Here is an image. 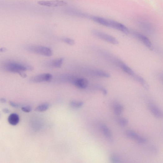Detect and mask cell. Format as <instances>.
Here are the masks:
<instances>
[{
  "mask_svg": "<svg viewBox=\"0 0 163 163\" xmlns=\"http://www.w3.org/2000/svg\"><path fill=\"white\" fill-rule=\"evenodd\" d=\"M1 68L7 72L18 73L23 77L26 75L23 72L27 70H32L33 68L29 65H27L15 61H6L1 65Z\"/></svg>",
  "mask_w": 163,
  "mask_h": 163,
  "instance_id": "cell-1",
  "label": "cell"
},
{
  "mask_svg": "<svg viewBox=\"0 0 163 163\" xmlns=\"http://www.w3.org/2000/svg\"><path fill=\"white\" fill-rule=\"evenodd\" d=\"M26 49L29 52L46 57L52 55L53 52L49 48L39 45H28L26 46Z\"/></svg>",
  "mask_w": 163,
  "mask_h": 163,
  "instance_id": "cell-2",
  "label": "cell"
},
{
  "mask_svg": "<svg viewBox=\"0 0 163 163\" xmlns=\"http://www.w3.org/2000/svg\"><path fill=\"white\" fill-rule=\"evenodd\" d=\"M92 33L95 36L106 42L114 45H118L119 44L118 40L110 35L96 30H92Z\"/></svg>",
  "mask_w": 163,
  "mask_h": 163,
  "instance_id": "cell-3",
  "label": "cell"
},
{
  "mask_svg": "<svg viewBox=\"0 0 163 163\" xmlns=\"http://www.w3.org/2000/svg\"><path fill=\"white\" fill-rule=\"evenodd\" d=\"M52 76L49 73L40 74L31 78L30 81L34 83H40L44 82H48L52 80Z\"/></svg>",
  "mask_w": 163,
  "mask_h": 163,
  "instance_id": "cell-4",
  "label": "cell"
},
{
  "mask_svg": "<svg viewBox=\"0 0 163 163\" xmlns=\"http://www.w3.org/2000/svg\"><path fill=\"white\" fill-rule=\"evenodd\" d=\"M108 27L120 31L126 34H128L129 32L128 29L125 26L113 20H108Z\"/></svg>",
  "mask_w": 163,
  "mask_h": 163,
  "instance_id": "cell-5",
  "label": "cell"
},
{
  "mask_svg": "<svg viewBox=\"0 0 163 163\" xmlns=\"http://www.w3.org/2000/svg\"><path fill=\"white\" fill-rule=\"evenodd\" d=\"M133 34L146 47L151 50L153 49V44L151 41L146 36L137 32H133Z\"/></svg>",
  "mask_w": 163,
  "mask_h": 163,
  "instance_id": "cell-6",
  "label": "cell"
},
{
  "mask_svg": "<svg viewBox=\"0 0 163 163\" xmlns=\"http://www.w3.org/2000/svg\"><path fill=\"white\" fill-rule=\"evenodd\" d=\"M40 5L50 7H57L63 6L67 4L66 2L63 1L55 0L51 1H40L38 2Z\"/></svg>",
  "mask_w": 163,
  "mask_h": 163,
  "instance_id": "cell-7",
  "label": "cell"
},
{
  "mask_svg": "<svg viewBox=\"0 0 163 163\" xmlns=\"http://www.w3.org/2000/svg\"><path fill=\"white\" fill-rule=\"evenodd\" d=\"M126 133L128 137L135 140L139 144H144L146 142V140L145 138L140 136L132 130H127Z\"/></svg>",
  "mask_w": 163,
  "mask_h": 163,
  "instance_id": "cell-8",
  "label": "cell"
},
{
  "mask_svg": "<svg viewBox=\"0 0 163 163\" xmlns=\"http://www.w3.org/2000/svg\"><path fill=\"white\" fill-rule=\"evenodd\" d=\"M115 63L122 71L128 75L133 77L135 75L134 72L131 68L123 62L116 59Z\"/></svg>",
  "mask_w": 163,
  "mask_h": 163,
  "instance_id": "cell-9",
  "label": "cell"
},
{
  "mask_svg": "<svg viewBox=\"0 0 163 163\" xmlns=\"http://www.w3.org/2000/svg\"><path fill=\"white\" fill-rule=\"evenodd\" d=\"M72 81L76 87L80 89L86 88L89 83L87 79L84 78H77L74 79Z\"/></svg>",
  "mask_w": 163,
  "mask_h": 163,
  "instance_id": "cell-10",
  "label": "cell"
},
{
  "mask_svg": "<svg viewBox=\"0 0 163 163\" xmlns=\"http://www.w3.org/2000/svg\"><path fill=\"white\" fill-rule=\"evenodd\" d=\"M100 128L107 140L110 142H113V135L109 128L106 125L103 124L101 125Z\"/></svg>",
  "mask_w": 163,
  "mask_h": 163,
  "instance_id": "cell-11",
  "label": "cell"
},
{
  "mask_svg": "<svg viewBox=\"0 0 163 163\" xmlns=\"http://www.w3.org/2000/svg\"><path fill=\"white\" fill-rule=\"evenodd\" d=\"M149 108L152 114L156 117L161 118L162 117V113L159 108L153 104L149 105Z\"/></svg>",
  "mask_w": 163,
  "mask_h": 163,
  "instance_id": "cell-12",
  "label": "cell"
},
{
  "mask_svg": "<svg viewBox=\"0 0 163 163\" xmlns=\"http://www.w3.org/2000/svg\"><path fill=\"white\" fill-rule=\"evenodd\" d=\"M8 121L11 125L15 126L17 125L20 121L19 115L16 113L11 114L8 117Z\"/></svg>",
  "mask_w": 163,
  "mask_h": 163,
  "instance_id": "cell-13",
  "label": "cell"
},
{
  "mask_svg": "<svg viewBox=\"0 0 163 163\" xmlns=\"http://www.w3.org/2000/svg\"><path fill=\"white\" fill-rule=\"evenodd\" d=\"M91 73L94 76L103 78H109L110 75L107 72L99 70H94L91 72Z\"/></svg>",
  "mask_w": 163,
  "mask_h": 163,
  "instance_id": "cell-14",
  "label": "cell"
},
{
  "mask_svg": "<svg viewBox=\"0 0 163 163\" xmlns=\"http://www.w3.org/2000/svg\"><path fill=\"white\" fill-rule=\"evenodd\" d=\"M113 108L114 113L117 115H120L124 110L123 106L118 103H115L114 104Z\"/></svg>",
  "mask_w": 163,
  "mask_h": 163,
  "instance_id": "cell-15",
  "label": "cell"
},
{
  "mask_svg": "<svg viewBox=\"0 0 163 163\" xmlns=\"http://www.w3.org/2000/svg\"><path fill=\"white\" fill-rule=\"evenodd\" d=\"M63 58H62L55 59L50 62V65L53 67L60 68L63 63Z\"/></svg>",
  "mask_w": 163,
  "mask_h": 163,
  "instance_id": "cell-16",
  "label": "cell"
},
{
  "mask_svg": "<svg viewBox=\"0 0 163 163\" xmlns=\"http://www.w3.org/2000/svg\"><path fill=\"white\" fill-rule=\"evenodd\" d=\"M49 104L46 103L41 105L37 106L35 109V110L39 112H44L48 110L49 108Z\"/></svg>",
  "mask_w": 163,
  "mask_h": 163,
  "instance_id": "cell-17",
  "label": "cell"
},
{
  "mask_svg": "<svg viewBox=\"0 0 163 163\" xmlns=\"http://www.w3.org/2000/svg\"><path fill=\"white\" fill-rule=\"evenodd\" d=\"M84 104V103L81 101H72L70 103V105L72 107L77 109L82 107Z\"/></svg>",
  "mask_w": 163,
  "mask_h": 163,
  "instance_id": "cell-18",
  "label": "cell"
},
{
  "mask_svg": "<svg viewBox=\"0 0 163 163\" xmlns=\"http://www.w3.org/2000/svg\"><path fill=\"white\" fill-rule=\"evenodd\" d=\"M137 81L141 84L144 87L147 88V86L146 84V82L144 79L141 77L135 75L133 77Z\"/></svg>",
  "mask_w": 163,
  "mask_h": 163,
  "instance_id": "cell-19",
  "label": "cell"
},
{
  "mask_svg": "<svg viewBox=\"0 0 163 163\" xmlns=\"http://www.w3.org/2000/svg\"><path fill=\"white\" fill-rule=\"evenodd\" d=\"M128 120L125 118H121L119 119L118 123L119 125L122 127H124L126 126L128 123Z\"/></svg>",
  "mask_w": 163,
  "mask_h": 163,
  "instance_id": "cell-20",
  "label": "cell"
},
{
  "mask_svg": "<svg viewBox=\"0 0 163 163\" xmlns=\"http://www.w3.org/2000/svg\"><path fill=\"white\" fill-rule=\"evenodd\" d=\"M62 40L63 42L70 45H73L75 44L74 40L71 38H63L62 39Z\"/></svg>",
  "mask_w": 163,
  "mask_h": 163,
  "instance_id": "cell-21",
  "label": "cell"
},
{
  "mask_svg": "<svg viewBox=\"0 0 163 163\" xmlns=\"http://www.w3.org/2000/svg\"><path fill=\"white\" fill-rule=\"evenodd\" d=\"M110 160L112 163H118L120 162L119 157L115 154H112L110 156Z\"/></svg>",
  "mask_w": 163,
  "mask_h": 163,
  "instance_id": "cell-22",
  "label": "cell"
},
{
  "mask_svg": "<svg viewBox=\"0 0 163 163\" xmlns=\"http://www.w3.org/2000/svg\"><path fill=\"white\" fill-rule=\"evenodd\" d=\"M142 26L143 28L147 32H151L152 31V29L151 27L148 24L144 23V24H142Z\"/></svg>",
  "mask_w": 163,
  "mask_h": 163,
  "instance_id": "cell-23",
  "label": "cell"
},
{
  "mask_svg": "<svg viewBox=\"0 0 163 163\" xmlns=\"http://www.w3.org/2000/svg\"><path fill=\"white\" fill-rule=\"evenodd\" d=\"M21 110L25 113H29L32 111V108L30 106H26L22 107Z\"/></svg>",
  "mask_w": 163,
  "mask_h": 163,
  "instance_id": "cell-24",
  "label": "cell"
},
{
  "mask_svg": "<svg viewBox=\"0 0 163 163\" xmlns=\"http://www.w3.org/2000/svg\"><path fill=\"white\" fill-rule=\"evenodd\" d=\"M10 105L12 107L18 108L20 107V105L12 101L9 102Z\"/></svg>",
  "mask_w": 163,
  "mask_h": 163,
  "instance_id": "cell-25",
  "label": "cell"
},
{
  "mask_svg": "<svg viewBox=\"0 0 163 163\" xmlns=\"http://www.w3.org/2000/svg\"><path fill=\"white\" fill-rule=\"evenodd\" d=\"M3 112L5 114H8L10 113L9 110L7 108H5L2 110Z\"/></svg>",
  "mask_w": 163,
  "mask_h": 163,
  "instance_id": "cell-26",
  "label": "cell"
},
{
  "mask_svg": "<svg viewBox=\"0 0 163 163\" xmlns=\"http://www.w3.org/2000/svg\"><path fill=\"white\" fill-rule=\"evenodd\" d=\"M0 101L3 103H6L7 101L4 98H2L1 99V100H0Z\"/></svg>",
  "mask_w": 163,
  "mask_h": 163,
  "instance_id": "cell-27",
  "label": "cell"
},
{
  "mask_svg": "<svg viewBox=\"0 0 163 163\" xmlns=\"http://www.w3.org/2000/svg\"><path fill=\"white\" fill-rule=\"evenodd\" d=\"M1 118V114H0V118Z\"/></svg>",
  "mask_w": 163,
  "mask_h": 163,
  "instance_id": "cell-28",
  "label": "cell"
}]
</instances>
